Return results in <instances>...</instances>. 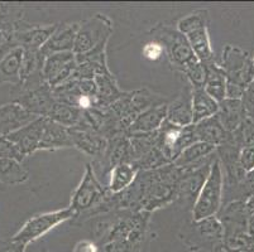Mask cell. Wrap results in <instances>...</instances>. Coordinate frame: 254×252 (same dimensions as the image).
<instances>
[{"mask_svg": "<svg viewBox=\"0 0 254 252\" xmlns=\"http://www.w3.org/2000/svg\"><path fill=\"white\" fill-rule=\"evenodd\" d=\"M68 130L73 147L77 148L80 151L95 159H99L105 154L108 140L95 130L87 128L85 125H78Z\"/></svg>", "mask_w": 254, "mask_h": 252, "instance_id": "5bb4252c", "label": "cell"}, {"mask_svg": "<svg viewBox=\"0 0 254 252\" xmlns=\"http://www.w3.org/2000/svg\"><path fill=\"white\" fill-rule=\"evenodd\" d=\"M106 196H108V191L101 186L100 180L96 177L92 166L87 164L84 177L71 198L70 208L75 212V218L82 216L85 217V221L100 213V208Z\"/></svg>", "mask_w": 254, "mask_h": 252, "instance_id": "3957f363", "label": "cell"}, {"mask_svg": "<svg viewBox=\"0 0 254 252\" xmlns=\"http://www.w3.org/2000/svg\"><path fill=\"white\" fill-rule=\"evenodd\" d=\"M28 170L22 161L14 159H0V183L22 184L28 179Z\"/></svg>", "mask_w": 254, "mask_h": 252, "instance_id": "f546056e", "label": "cell"}, {"mask_svg": "<svg viewBox=\"0 0 254 252\" xmlns=\"http://www.w3.org/2000/svg\"><path fill=\"white\" fill-rule=\"evenodd\" d=\"M247 233L251 237L252 241L254 242V216L249 217L248 223H247Z\"/></svg>", "mask_w": 254, "mask_h": 252, "instance_id": "f6af8a7d", "label": "cell"}, {"mask_svg": "<svg viewBox=\"0 0 254 252\" xmlns=\"http://www.w3.org/2000/svg\"><path fill=\"white\" fill-rule=\"evenodd\" d=\"M218 158L216 147L207 143L196 142L187 147L179 155V158L173 161V164L181 169L189 168H200L206 164L212 163Z\"/></svg>", "mask_w": 254, "mask_h": 252, "instance_id": "e0dca14e", "label": "cell"}, {"mask_svg": "<svg viewBox=\"0 0 254 252\" xmlns=\"http://www.w3.org/2000/svg\"><path fill=\"white\" fill-rule=\"evenodd\" d=\"M230 136L234 140L235 144L242 149L246 147H253L254 145V122L249 117H247L239 128L235 131L230 133Z\"/></svg>", "mask_w": 254, "mask_h": 252, "instance_id": "836d02e7", "label": "cell"}, {"mask_svg": "<svg viewBox=\"0 0 254 252\" xmlns=\"http://www.w3.org/2000/svg\"><path fill=\"white\" fill-rule=\"evenodd\" d=\"M75 217V212L70 207L59 209V211L37 214L25 222L22 228L15 235L11 236V240L29 245L31 242L37 241L45 235H47L50 231L56 228L59 225L66 221H71Z\"/></svg>", "mask_w": 254, "mask_h": 252, "instance_id": "ba28073f", "label": "cell"}, {"mask_svg": "<svg viewBox=\"0 0 254 252\" xmlns=\"http://www.w3.org/2000/svg\"><path fill=\"white\" fill-rule=\"evenodd\" d=\"M57 27L59 24H29L22 20L14 31L18 47L24 50H39L55 33Z\"/></svg>", "mask_w": 254, "mask_h": 252, "instance_id": "4fadbf2b", "label": "cell"}, {"mask_svg": "<svg viewBox=\"0 0 254 252\" xmlns=\"http://www.w3.org/2000/svg\"><path fill=\"white\" fill-rule=\"evenodd\" d=\"M224 178L219 158L211 165L209 175L205 180L204 187L198 194L197 200L191 211L193 221H201L209 217L218 216L223 207Z\"/></svg>", "mask_w": 254, "mask_h": 252, "instance_id": "5b68a950", "label": "cell"}, {"mask_svg": "<svg viewBox=\"0 0 254 252\" xmlns=\"http://www.w3.org/2000/svg\"><path fill=\"white\" fill-rule=\"evenodd\" d=\"M212 252H229V251H228V250H225V247H224L223 244H221V245H218L215 249L212 250Z\"/></svg>", "mask_w": 254, "mask_h": 252, "instance_id": "bcb514c9", "label": "cell"}, {"mask_svg": "<svg viewBox=\"0 0 254 252\" xmlns=\"http://www.w3.org/2000/svg\"><path fill=\"white\" fill-rule=\"evenodd\" d=\"M149 222L148 212L115 211L96 223L94 241L100 252H147L152 240Z\"/></svg>", "mask_w": 254, "mask_h": 252, "instance_id": "6da1fadb", "label": "cell"}, {"mask_svg": "<svg viewBox=\"0 0 254 252\" xmlns=\"http://www.w3.org/2000/svg\"><path fill=\"white\" fill-rule=\"evenodd\" d=\"M168 164L173 163H171V161L166 158L165 154L156 147L153 148L151 151L147 152L143 158H140L139 160L135 161L133 165H134L139 172H148V170L163 168V166L168 165Z\"/></svg>", "mask_w": 254, "mask_h": 252, "instance_id": "1f68e13d", "label": "cell"}, {"mask_svg": "<svg viewBox=\"0 0 254 252\" xmlns=\"http://www.w3.org/2000/svg\"><path fill=\"white\" fill-rule=\"evenodd\" d=\"M72 252H100L98 245L92 240H81L73 246Z\"/></svg>", "mask_w": 254, "mask_h": 252, "instance_id": "60d3db41", "label": "cell"}, {"mask_svg": "<svg viewBox=\"0 0 254 252\" xmlns=\"http://www.w3.org/2000/svg\"><path fill=\"white\" fill-rule=\"evenodd\" d=\"M71 147H73V144L68 128H64L62 125L57 124L50 119L46 120L42 140L39 144V150H57L61 149V148Z\"/></svg>", "mask_w": 254, "mask_h": 252, "instance_id": "7402d4cb", "label": "cell"}, {"mask_svg": "<svg viewBox=\"0 0 254 252\" xmlns=\"http://www.w3.org/2000/svg\"><path fill=\"white\" fill-rule=\"evenodd\" d=\"M113 34V22L104 14L78 23L73 53L77 63L96 62L106 64V45Z\"/></svg>", "mask_w": 254, "mask_h": 252, "instance_id": "7a4b0ae2", "label": "cell"}, {"mask_svg": "<svg viewBox=\"0 0 254 252\" xmlns=\"http://www.w3.org/2000/svg\"><path fill=\"white\" fill-rule=\"evenodd\" d=\"M181 73L192 89H204L205 81H206V68L204 63L200 61L192 62L185 67Z\"/></svg>", "mask_w": 254, "mask_h": 252, "instance_id": "d6a6232c", "label": "cell"}, {"mask_svg": "<svg viewBox=\"0 0 254 252\" xmlns=\"http://www.w3.org/2000/svg\"><path fill=\"white\" fill-rule=\"evenodd\" d=\"M77 59L73 52L56 53L45 59L42 75L51 89H56L67 82L77 68Z\"/></svg>", "mask_w": 254, "mask_h": 252, "instance_id": "30bf717a", "label": "cell"}, {"mask_svg": "<svg viewBox=\"0 0 254 252\" xmlns=\"http://www.w3.org/2000/svg\"><path fill=\"white\" fill-rule=\"evenodd\" d=\"M193 128H195V135L197 142L207 143L216 148L220 147L229 135L223 128V125L220 124L216 115L202 120L197 124H193Z\"/></svg>", "mask_w": 254, "mask_h": 252, "instance_id": "603a6c76", "label": "cell"}, {"mask_svg": "<svg viewBox=\"0 0 254 252\" xmlns=\"http://www.w3.org/2000/svg\"><path fill=\"white\" fill-rule=\"evenodd\" d=\"M77 29L78 23L59 24L55 33L46 42V45L39 50V53L43 57V59L52 54H56V53L73 52Z\"/></svg>", "mask_w": 254, "mask_h": 252, "instance_id": "2e32d148", "label": "cell"}, {"mask_svg": "<svg viewBox=\"0 0 254 252\" xmlns=\"http://www.w3.org/2000/svg\"><path fill=\"white\" fill-rule=\"evenodd\" d=\"M187 41L190 43L193 53H195L196 58L201 63H211L216 62L215 53L211 47V42H210L209 29L207 27L200 28L197 31H193L186 36Z\"/></svg>", "mask_w": 254, "mask_h": 252, "instance_id": "83f0119b", "label": "cell"}, {"mask_svg": "<svg viewBox=\"0 0 254 252\" xmlns=\"http://www.w3.org/2000/svg\"><path fill=\"white\" fill-rule=\"evenodd\" d=\"M239 164L246 173L254 170V145L239 150Z\"/></svg>", "mask_w": 254, "mask_h": 252, "instance_id": "74e56055", "label": "cell"}, {"mask_svg": "<svg viewBox=\"0 0 254 252\" xmlns=\"http://www.w3.org/2000/svg\"><path fill=\"white\" fill-rule=\"evenodd\" d=\"M3 4L4 3H0V18H1V11H3Z\"/></svg>", "mask_w": 254, "mask_h": 252, "instance_id": "c3c4849f", "label": "cell"}, {"mask_svg": "<svg viewBox=\"0 0 254 252\" xmlns=\"http://www.w3.org/2000/svg\"><path fill=\"white\" fill-rule=\"evenodd\" d=\"M46 117L62 125L64 128L71 129L80 125V122L82 121V117H84V111L75 107V106L68 105V103L56 101V103L52 106Z\"/></svg>", "mask_w": 254, "mask_h": 252, "instance_id": "f1b7e54d", "label": "cell"}, {"mask_svg": "<svg viewBox=\"0 0 254 252\" xmlns=\"http://www.w3.org/2000/svg\"><path fill=\"white\" fill-rule=\"evenodd\" d=\"M246 108H253L254 107V80L247 86L246 91H244V96L242 99Z\"/></svg>", "mask_w": 254, "mask_h": 252, "instance_id": "7bdbcfd3", "label": "cell"}, {"mask_svg": "<svg viewBox=\"0 0 254 252\" xmlns=\"http://www.w3.org/2000/svg\"><path fill=\"white\" fill-rule=\"evenodd\" d=\"M212 163L200 166V168L184 169V174H182V178L179 183L176 202L181 203V205L190 208L191 211H192L193 204H195L198 194H200L202 187H204L205 180H206L207 175H209Z\"/></svg>", "mask_w": 254, "mask_h": 252, "instance_id": "8fae6325", "label": "cell"}, {"mask_svg": "<svg viewBox=\"0 0 254 252\" xmlns=\"http://www.w3.org/2000/svg\"><path fill=\"white\" fill-rule=\"evenodd\" d=\"M247 114H248V117L254 122V107L253 108H248L247 110Z\"/></svg>", "mask_w": 254, "mask_h": 252, "instance_id": "7dc6e473", "label": "cell"}, {"mask_svg": "<svg viewBox=\"0 0 254 252\" xmlns=\"http://www.w3.org/2000/svg\"><path fill=\"white\" fill-rule=\"evenodd\" d=\"M244 91L246 89L237 83H233L230 81H228V85H226V97L225 99H229V100H242L244 96Z\"/></svg>", "mask_w": 254, "mask_h": 252, "instance_id": "ab89813d", "label": "cell"}, {"mask_svg": "<svg viewBox=\"0 0 254 252\" xmlns=\"http://www.w3.org/2000/svg\"><path fill=\"white\" fill-rule=\"evenodd\" d=\"M179 239L190 251H211L218 245L223 244L224 230L218 216L209 217L201 221L192 218L182 225Z\"/></svg>", "mask_w": 254, "mask_h": 252, "instance_id": "277c9868", "label": "cell"}, {"mask_svg": "<svg viewBox=\"0 0 254 252\" xmlns=\"http://www.w3.org/2000/svg\"><path fill=\"white\" fill-rule=\"evenodd\" d=\"M151 34L153 41L159 42L163 46L165 54L170 59L171 66H173V68L179 72H182L185 67L192 62L198 61L186 36L177 28L175 29L170 25L159 24L152 29Z\"/></svg>", "mask_w": 254, "mask_h": 252, "instance_id": "8992f818", "label": "cell"}, {"mask_svg": "<svg viewBox=\"0 0 254 252\" xmlns=\"http://www.w3.org/2000/svg\"><path fill=\"white\" fill-rule=\"evenodd\" d=\"M0 159H14L22 161L24 156L6 136H0Z\"/></svg>", "mask_w": 254, "mask_h": 252, "instance_id": "e575fe53", "label": "cell"}, {"mask_svg": "<svg viewBox=\"0 0 254 252\" xmlns=\"http://www.w3.org/2000/svg\"><path fill=\"white\" fill-rule=\"evenodd\" d=\"M253 61H254V55H253Z\"/></svg>", "mask_w": 254, "mask_h": 252, "instance_id": "681fc988", "label": "cell"}, {"mask_svg": "<svg viewBox=\"0 0 254 252\" xmlns=\"http://www.w3.org/2000/svg\"><path fill=\"white\" fill-rule=\"evenodd\" d=\"M196 142L197 139L195 135L193 124L181 128L166 120L157 135V148L165 154L171 163L176 160L187 147Z\"/></svg>", "mask_w": 254, "mask_h": 252, "instance_id": "9c48e42d", "label": "cell"}, {"mask_svg": "<svg viewBox=\"0 0 254 252\" xmlns=\"http://www.w3.org/2000/svg\"><path fill=\"white\" fill-rule=\"evenodd\" d=\"M242 192H243L244 200L248 196H251L252 193H254V170L247 173L246 178L243 180V184H242Z\"/></svg>", "mask_w": 254, "mask_h": 252, "instance_id": "b9f144b4", "label": "cell"}, {"mask_svg": "<svg viewBox=\"0 0 254 252\" xmlns=\"http://www.w3.org/2000/svg\"><path fill=\"white\" fill-rule=\"evenodd\" d=\"M167 105L168 103H161L143 111L142 114L135 117L130 128L128 129L127 135H139L158 131L163 122L167 120Z\"/></svg>", "mask_w": 254, "mask_h": 252, "instance_id": "ffe728a7", "label": "cell"}, {"mask_svg": "<svg viewBox=\"0 0 254 252\" xmlns=\"http://www.w3.org/2000/svg\"><path fill=\"white\" fill-rule=\"evenodd\" d=\"M216 116L226 133L230 134L239 128L240 124L248 117V114L243 101L225 99L219 103V112Z\"/></svg>", "mask_w": 254, "mask_h": 252, "instance_id": "44dd1931", "label": "cell"}, {"mask_svg": "<svg viewBox=\"0 0 254 252\" xmlns=\"http://www.w3.org/2000/svg\"><path fill=\"white\" fill-rule=\"evenodd\" d=\"M205 27H209V13L206 9L195 10L193 13L181 18L177 23V29L185 36Z\"/></svg>", "mask_w": 254, "mask_h": 252, "instance_id": "4dcf8cb0", "label": "cell"}, {"mask_svg": "<svg viewBox=\"0 0 254 252\" xmlns=\"http://www.w3.org/2000/svg\"><path fill=\"white\" fill-rule=\"evenodd\" d=\"M23 54L24 50L22 48H17L0 59V85L3 83H10L13 86L19 85Z\"/></svg>", "mask_w": 254, "mask_h": 252, "instance_id": "4316f807", "label": "cell"}, {"mask_svg": "<svg viewBox=\"0 0 254 252\" xmlns=\"http://www.w3.org/2000/svg\"><path fill=\"white\" fill-rule=\"evenodd\" d=\"M46 120H47L46 117H37L31 124L25 125L24 128L6 136L18 148L19 152L24 158L39 150Z\"/></svg>", "mask_w": 254, "mask_h": 252, "instance_id": "9a60e30c", "label": "cell"}, {"mask_svg": "<svg viewBox=\"0 0 254 252\" xmlns=\"http://www.w3.org/2000/svg\"><path fill=\"white\" fill-rule=\"evenodd\" d=\"M192 87L187 82L179 96L167 105V121L177 126L192 125Z\"/></svg>", "mask_w": 254, "mask_h": 252, "instance_id": "d6986e66", "label": "cell"}, {"mask_svg": "<svg viewBox=\"0 0 254 252\" xmlns=\"http://www.w3.org/2000/svg\"><path fill=\"white\" fill-rule=\"evenodd\" d=\"M142 54L145 59L148 61H158L163 54H165V48L163 46L157 41H149L148 43H145L144 47L142 50Z\"/></svg>", "mask_w": 254, "mask_h": 252, "instance_id": "8d00e7d4", "label": "cell"}, {"mask_svg": "<svg viewBox=\"0 0 254 252\" xmlns=\"http://www.w3.org/2000/svg\"><path fill=\"white\" fill-rule=\"evenodd\" d=\"M206 68V81H205L204 90L219 103L225 100L226 97V85L228 78L225 72L219 66L218 61L205 64Z\"/></svg>", "mask_w": 254, "mask_h": 252, "instance_id": "d4e9b609", "label": "cell"}, {"mask_svg": "<svg viewBox=\"0 0 254 252\" xmlns=\"http://www.w3.org/2000/svg\"><path fill=\"white\" fill-rule=\"evenodd\" d=\"M36 119V115L31 114L13 101L0 106V136L10 135Z\"/></svg>", "mask_w": 254, "mask_h": 252, "instance_id": "ac0fdd59", "label": "cell"}, {"mask_svg": "<svg viewBox=\"0 0 254 252\" xmlns=\"http://www.w3.org/2000/svg\"><path fill=\"white\" fill-rule=\"evenodd\" d=\"M218 63L225 72L228 81L244 89L254 80L253 55L238 46H225Z\"/></svg>", "mask_w": 254, "mask_h": 252, "instance_id": "52a82bcc", "label": "cell"}, {"mask_svg": "<svg viewBox=\"0 0 254 252\" xmlns=\"http://www.w3.org/2000/svg\"><path fill=\"white\" fill-rule=\"evenodd\" d=\"M28 245L23 242L8 240V241H0V252H25Z\"/></svg>", "mask_w": 254, "mask_h": 252, "instance_id": "f35d334b", "label": "cell"}, {"mask_svg": "<svg viewBox=\"0 0 254 252\" xmlns=\"http://www.w3.org/2000/svg\"><path fill=\"white\" fill-rule=\"evenodd\" d=\"M139 170L130 163L118 164L110 170L108 178V186L106 191L112 194H119L128 189L134 183Z\"/></svg>", "mask_w": 254, "mask_h": 252, "instance_id": "cb8c5ba5", "label": "cell"}, {"mask_svg": "<svg viewBox=\"0 0 254 252\" xmlns=\"http://www.w3.org/2000/svg\"><path fill=\"white\" fill-rule=\"evenodd\" d=\"M56 101L53 96V90L46 82L34 89L20 92L13 99V102L20 105L31 114L36 115L37 117L47 116Z\"/></svg>", "mask_w": 254, "mask_h": 252, "instance_id": "7c38bea8", "label": "cell"}, {"mask_svg": "<svg viewBox=\"0 0 254 252\" xmlns=\"http://www.w3.org/2000/svg\"><path fill=\"white\" fill-rule=\"evenodd\" d=\"M219 112V102L204 89H192V124L215 116Z\"/></svg>", "mask_w": 254, "mask_h": 252, "instance_id": "484cf974", "label": "cell"}, {"mask_svg": "<svg viewBox=\"0 0 254 252\" xmlns=\"http://www.w3.org/2000/svg\"><path fill=\"white\" fill-rule=\"evenodd\" d=\"M244 208H246V212L248 214V217L254 216V193H252L251 196L244 200Z\"/></svg>", "mask_w": 254, "mask_h": 252, "instance_id": "ee69618b", "label": "cell"}, {"mask_svg": "<svg viewBox=\"0 0 254 252\" xmlns=\"http://www.w3.org/2000/svg\"><path fill=\"white\" fill-rule=\"evenodd\" d=\"M17 48L19 47L15 41L14 32L0 31V59Z\"/></svg>", "mask_w": 254, "mask_h": 252, "instance_id": "d590c367", "label": "cell"}]
</instances>
